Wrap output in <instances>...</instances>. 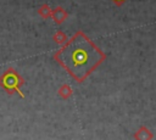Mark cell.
I'll use <instances>...</instances> for the list:
<instances>
[{"label": "cell", "mask_w": 156, "mask_h": 140, "mask_svg": "<svg viewBox=\"0 0 156 140\" xmlns=\"http://www.w3.org/2000/svg\"><path fill=\"white\" fill-rule=\"evenodd\" d=\"M52 39L54 41H56L57 44H65L67 41V35L66 33H63L62 30H57L54 35H52Z\"/></svg>", "instance_id": "cell-7"}, {"label": "cell", "mask_w": 156, "mask_h": 140, "mask_svg": "<svg viewBox=\"0 0 156 140\" xmlns=\"http://www.w3.org/2000/svg\"><path fill=\"white\" fill-rule=\"evenodd\" d=\"M68 17V13L65 9H62L61 6H57L56 9H54V11H51V18L54 19L55 23L60 24L63 21H66V18Z\"/></svg>", "instance_id": "cell-3"}, {"label": "cell", "mask_w": 156, "mask_h": 140, "mask_svg": "<svg viewBox=\"0 0 156 140\" xmlns=\"http://www.w3.org/2000/svg\"><path fill=\"white\" fill-rule=\"evenodd\" d=\"M51 9H50V6L48 5V4H44V5H41L40 7H39V10H38V13L40 15V17H43L44 19H46V18H49V17H51Z\"/></svg>", "instance_id": "cell-6"}, {"label": "cell", "mask_w": 156, "mask_h": 140, "mask_svg": "<svg viewBox=\"0 0 156 140\" xmlns=\"http://www.w3.org/2000/svg\"><path fill=\"white\" fill-rule=\"evenodd\" d=\"M105 58L106 55L82 30H78L54 54V60L77 82L85 80Z\"/></svg>", "instance_id": "cell-1"}, {"label": "cell", "mask_w": 156, "mask_h": 140, "mask_svg": "<svg viewBox=\"0 0 156 140\" xmlns=\"http://www.w3.org/2000/svg\"><path fill=\"white\" fill-rule=\"evenodd\" d=\"M152 136H154L152 133L149 131L147 128L144 127V125L140 127V128L138 129V131L134 133V139H135V140H151Z\"/></svg>", "instance_id": "cell-4"}, {"label": "cell", "mask_w": 156, "mask_h": 140, "mask_svg": "<svg viewBox=\"0 0 156 140\" xmlns=\"http://www.w3.org/2000/svg\"><path fill=\"white\" fill-rule=\"evenodd\" d=\"M23 83H24V79L12 67H9L4 72V74L0 77V86L9 95H12V94H16L17 93L21 97H24V95L21 91V88H22Z\"/></svg>", "instance_id": "cell-2"}, {"label": "cell", "mask_w": 156, "mask_h": 140, "mask_svg": "<svg viewBox=\"0 0 156 140\" xmlns=\"http://www.w3.org/2000/svg\"><path fill=\"white\" fill-rule=\"evenodd\" d=\"M111 1H113V2H115L117 6H121V5H122V4H123L126 0H111Z\"/></svg>", "instance_id": "cell-8"}, {"label": "cell", "mask_w": 156, "mask_h": 140, "mask_svg": "<svg viewBox=\"0 0 156 140\" xmlns=\"http://www.w3.org/2000/svg\"><path fill=\"white\" fill-rule=\"evenodd\" d=\"M58 95L62 97V99H68L71 95H72V93H73V90H72V88L68 85V84H63V85H61L60 88H58Z\"/></svg>", "instance_id": "cell-5"}]
</instances>
